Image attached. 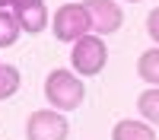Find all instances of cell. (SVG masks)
<instances>
[{"label":"cell","instance_id":"cell-1","mask_svg":"<svg viewBox=\"0 0 159 140\" xmlns=\"http://www.w3.org/2000/svg\"><path fill=\"white\" fill-rule=\"evenodd\" d=\"M45 99L57 111H76L83 105V99H86V86L73 70L57 67V70H51L45 76Z\"/></svg>","mask_w":159,"mask_h":140},{"label":"cell","instance_id":"cell-2","mask_svg":"<svg viewBox=\"0 0 159 140\" xmlns=\"http://www.w3.org/2000/svg\"><path fill=\"white\" fill-rule=\"evenodd\" d=\"M108 64V48H105L102 35L89 32L83 38L73 42V51H70V67L76 76H96L102 73V67Z\"/></svg>","mask_w":159,"mask_h":140},{"label":"cell","instance_id":"cell-3","mask_svg":"<svg viewBox=\"0 0 159 140\" xmlns=\"http://www.w3.org/2000/svg\"><path fill=\"white\" fill-rule=\"evenodd\" d=\"M51 32H54L57 42H76V38H83L92 32V22H89V13L83 3H64L54 10V16H51Z\"/></svg>","mask_w":159,"mask_h":140},{"label":"cell","instance_id":"cell-4","mask_svg":"<svg viewBox=\"0 0 159 140\" xmlns=\"http://www.w3.org/2000/svg\"><path fill=\"white\" fill-rule=\"evenodd\" d=\"M70 124L57 108H38L25 121V140H67Z\"/></svg>","mask_w":159,"mask_h":140},{"label":"cell","instance_id":"cell-5","mask_svg":"<svg viewBox=\"0 0 159 140\" xmlns=\"http://www.w3.org/2000/svg\"><path fill=\"white\" fill-rule=\"evenodd\" d=\"M83 7L89 13V22H92V32L96 35H115L124 22V10L115 3V0H83Z\"/></svg>","mask_w":159,"mask_h":140},{"label":"cell","instance_id":"cell-6","mask_svg":"<svg viewBox=\"0 0 159 140\" xmlns=\"http://www.w3.org/2000/svg\"><path fill=\"white\" fill-rule=\"evenodd\" d=\"M111 140H156V131L143 118H124L111 127Z\"/></svg>","mask_w":159,"mask_h":140},{"label":"cell","instance_id":"cell-7","mask_svg":"<svg viewBox=\"0 0 159 140\" xmlns=\"http://www.w3.org/2000/svg\"><path fill=\"white\" fill-rule=\"evenodd\" d=\"M16 19H19V25H22V32H29V35L45 32V29H48V3H45V0H38V3L25 7V10H16Z\"/></svg>","mask_w":159,"mask_h":140},{"label":"cell","instance_id":"cell-8","mask_svg":"<svg viewBox=\"0 0 159 140\" xmlns=\"http://www.w3.org/2000/svg\"><path fill=\"white\" fill-rule=\"evenodd\" d=\"M137 111H140V118L147 124L159 127V86H147L137 96Z\"/></svg>","mask_w":159,"mask_h":140},{"label":"cell","instance_id":"cell-9","mask_svg":"<svg viewBox=\"0 0 159 140\" xmlns=\"http://www.w3.org/2000/svg\"><path fill=\"white\" fill-rule=\"evenodd\" d=\"M137 76L147 86H159V48H150L137 57Z\"/></svg>","mask_w":159,"mask_h":140},{"label":"cell","instance_id":"cell-10","mask_svg":"<svg viewBox=\"0 0 159 140\" xmlns=\"http://www.w3.org/2000/svg\"><path fill=\"white\" fill-rule=\"evenodd\" d=\"M22 35V25L16 19V13H10V10H0V48H10V45H16V38Z\"/></svg>","mask_w":159,"mask_h":140},{"label":"cell","instance_id":"cell-11","mask_svg":"<svg viewBox=\"0 0 159 140\" xmlns=\"http://www.w3.org/2000/svg\"><path fill=\"white\" fill-rule=\"evenodd\" d=\"M19 83H22V76H19V67H13V64H3L0 67V102H7L19 93Z\"/></svg>","mask_w":159,"mask_h":140},{"label":"cell","instance_id":"cell-12","mask_svg":"<svg viewBox=\"0 0 159 140\" xmlns=\"http://www.w3.org/2000/svg\"><path fill=\"white\" fill-rule=\"evenodd\" d=\"M147 35L159 45V7H153V10H150V16H147Z\"/></svg>","mask_w":159,"mask_h":140},{"label":"cell","instance_id":"cell-13","mask_svg":"<svg viewBox=\"0 0 159 140\" xmlns=\"http://www.w3.org/2000/svg\"><path fill=\"white\" fill-rule=\"evenodd\" d=\"M32 3H38V0H10L13 13H16V10H25V7H32Z\"/></svg>","mask_w":159,"mask_h":140},{"label":"cell","instance_id":"cell-14","mask_svg":"<svg viewBox=\"0 0 159 140\" xmlns=\"http://www.w3.org/2000/svg\"><path fill=\"white\" fill-rule=\"evenodd\" d=\"M10 7V0H0V10H7Z\"/></svg>","mask_w":159,"mask_h":140},{"label":"cell","instance_id":"cell-15","mask_svg":"<svg viewBox=\"0 0 159 140\" xmlns=\"http://www.w3.org/2000/svg\"><path fill=\"white\" fill-rule=\"evenodd\" d=\"M127 3H140V0H127Z\"/></svg>","mask_w":159,"mask_h":140},{"label":"cell","instance_id":"cell-16","mask_svg":"<svg viewBox=\"0 0 159 140\" xmlns=\"http://www.w3.org/2000/svg\"><path fill=\"white\" fill-rule=\"evenodd\" d=\"M0 67H3V64H0Z\"/></svg>","mask_w":159,"mask_h":140}]
</instances>
